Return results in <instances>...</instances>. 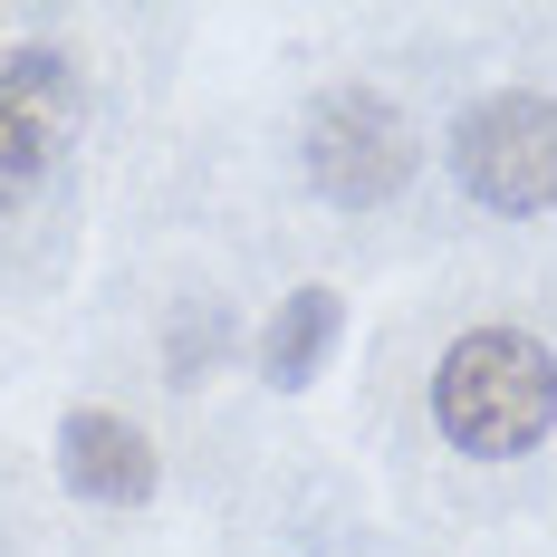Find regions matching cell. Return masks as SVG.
Instances as JSON below:
<instances>
[{
  "label": "cell",
  "instance_id": "6",
  "mask_svg": "<svg viewBox=\"0 0 557 557\" xmlns=\"http://www.w3.org/2000/svg\"><path fill=\"white\" fill-rule=\"evenodd\" d=\"M336 327H346V298H336V288H288V308H278L270 336H260V375H270L278 394H298L327 366Z\"/></svg>",
  "mask_w": 557,
  "mask_h": 557
},
{
  "label": "cell",
  "instance_id": "2",
  "mask_svg": "<svg viewBox=\"0 0 557 557\" xmlns=\"http://www.w3.org/2000/svg\"><path fill=\"white\" fill-rule=\"evenodd\" d=\"M451 173L491 212H548L557 202V97H529V87L481 97L451 125Z\"/></svg>",
  "mask_w": 557,
  "mask_h": 557
},
{
  "label": "cell",
  "instance_id": "5",
  "mask_svg": "<svg viewBox=\"0 0 557 557\" xmlns=\"http://www.w3.org/2000/svg\"><path fill=\"white\" fill-rule=\"evenodd\" d=\"M58 481H67L77 500L135 509V500H154V443H145L125 413L87 404V413H67V423H58Z\"/></svg>",
  "mask_w": 557,
  "mask_h": 557
},
{
  "label": "cell",
  "instance_id": "1",
  "mask_svg": "<svg viewBox=\"0 0 557 557\" xmlns=\"http://www.w3.org/2000/svg\"><path fill=\"white\" fill-rule=\"evenodd\" d=\"M433 423L471 461H519L557 433V356L519 327H471L433 356Z\"/></svg>",
  "mask_w": 557,
  "mask_h": 557
},
{
  "label": "cell",
  "instance_id": "3",
  "mask_svg": "<svg viewBox=\"0 0 557 557\" xmlns=\"http://www.w3.org/2000/svg\"><path fill=\"white\" fill-rule=\"evenodd\" d=\"M298 154H308V183L327 193L336 212H375V202H394L413 183V125L385 97H366V87H327L308 107Z\"/></svg>",
  "mask_w": 557,
  "mask_h": 557
},
{
  "label": "cell",
  "instance_id": "7",
  "mask_svg": "<svg viewBox=\"0 0 557 557\" xmlns=\"http://www.w3.org/2000/svg\"><path fill=\"white\" fill-rule=\"evenodd\" d=\"M212 346H222V318H193V327L173 336V385H202V366H212Z\"/></svg>",
  "mask_w": 557,
  "mask_h": 557
},
{
  "label": "cell",
  "instance_id": "4",
  "mask_svg": "<svg viewBox=\"0 0 557 557\" xmlns=\"http://www.w3.org/2000/svg\"><path fill=\"white\" fill-rule=\"evenodd\" d=\"M77 107H87V87H77L67 49H0V212L49 183Z\"/></svg>",
  "mask_w": 557,
  "mask_h": 557
}]
</instances>
